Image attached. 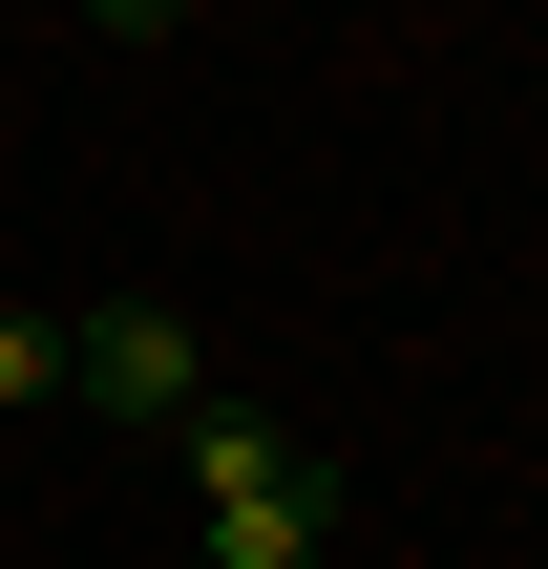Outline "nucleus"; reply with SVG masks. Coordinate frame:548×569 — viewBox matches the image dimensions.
Listing matches in <instances>:
<instances>
[{
    "mask_svg": "<svg viewBox=\"0 0 548 569\" xmlns=\"http://www.w3.org/2000/svg\"><path fill=\"white\" fill-rule=\"evenodd\" d=\"M169 443H190V569H317V528H338V465H317L296 422L190 401Z\"/></svg>",
    "mask_w": 548,
    "mask_h": 569,
    "instance_id": "1",
    "label": "nucleus"
},
{
    "mask_svg": "<svg viewBox=\"0 0 548 569\" xmlns=\"http://www.w3.org/2000/svg\"><path fill=\"white\" fill-rule=\"evenodd\" d=\"M63 380H84L106 422H190V401H211V359H190V317H169V296H106V317H63Z\"/></svg>",
    "mask_w": 548,
    "mask_h": 569,
    "instance_id": "2",
    "label": "nucleus"
},
{
    "mask_svg": "<svg viewBox=\"0 0 548 569\" xmlns=\"http://www.w3.org/2000/svg\"><path fill=\"white\" fill-rule=\"evenodd\" d=\"M0 401H63V317L42 296H0Z\"/></svg>",
    "mask_w": 548,
    "mask_h": 569,
    "instance_id": "3",
    "label": "nucleus"
},
{
    "mask_svg": "<svg viewBox=\"0 0 548 569\" xmlns=\"http://www.w3.org/2000/svg\"><path fill=\"white\" fill-rule=\"evenodd\" d=\"M84 21H106V42H169V21H190V0H84Z\"/></svg>",
    "mask_w": 548,
    "mask_h": 569,
    "instance_id": "4",
    "label": "nucleus"
}]
</instances>
